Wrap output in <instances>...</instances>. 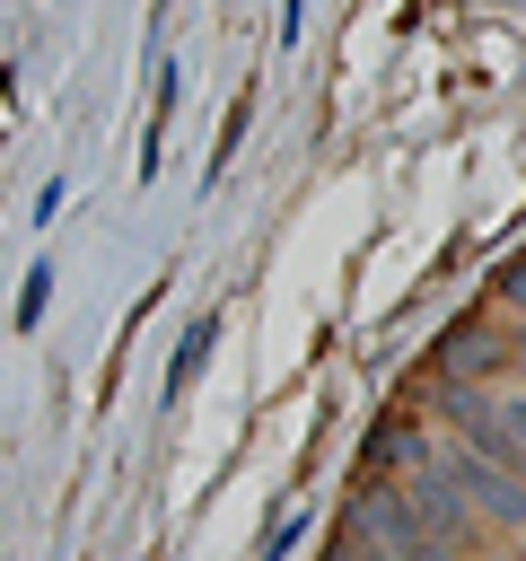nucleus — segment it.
<instances>
[{
  "instance_id": "nucleus-1",
  "label": "nucleus",
  "mask_w": 526,
  "mask_h": 561,
  "mask_svg": "<svg viewBox=\"0 0 526 561\" xmlns=\"http://www.w3.org/2000/svg\"><path fill=\"white\" fill-rule=\"evenodd\" d=\"M456 482H465V500H473V508H491V517H526V491H517L500 465H482V456H456Z\"/></svg>"
},
{
  "instance_id": "nucleus-2",
  "label": "nucleus",
  "mask_w": 526,
  "mask_h": 561,
  "mask_svg": "<svg viewBox=\"0 0 526 561\" xmlns=\"http://www.w3.org/2000/svg\"><path fill=\"white\" fill-rule=\"evenodd\" d=\"M219 342V316H193L184 324V342H175V368H167V403H184L193 394V377H202V351Z\"/></svg>"
},
{
  "instance_id": "nucleus-3",
  "label": "nucleus",
  "mask_w": 526,
  "mask_h": 561,
  "mask_svg": "<svg viewBox=\"0 0 526 561\" xmlns=\"http://www.w3.org/2000/svg\"><path fill=\"white\" fill-rule=\"evenodd\" d=\"M245 114H254V88H237V105H228V123H219V140H210V175L228 167V149L245 140Z\"/></svg>"
},
{
  "instance_id": "nucleus-4",
  "label": "nucleus",
  "mask_w": 526,
  "mask_h": 561,
  "mask_svg": "<svg viewBox=\"0 0 526 561\" xmlns=\"http://www.w3.org/2000/svg\"><path fill=\"white\" fill-rule=\"evenodd\" d=\"M44 298H53V272L35 263V272H26V298H18V324H35V316H44Z\"/></svg>"
},
{
  "instance_id": "nucleus-5",
  "label": "nucleus",
  "mask_w": 526,
  "mask_h": 561,
  "mask_svg": "<svg viewBox=\"0 0 526 561\" xmlns=\"http://www.w3.org/2000/svg\"><path fill=\"white\" fill-rule=\"evenodd\" d=\"M500 289H508V298H526V263H508V272H500Z\"/></svg>"
},
{
  "instance_id": "nucleus-6",
  "label": "nucleus",
  "mask_w": 526,
  "mask_h": 561,
  "mask_svg": "<svg viewBox=\"0 0 526 561\" xmlns=\"http://www.w3.org/2000/svg\"><path fill=\"white\" fill-rule=\"evenodd\" d=\"M281 35H298V0H281Z\"/></svg>"
},
{
  "instance_id": "nucleus-7",
  "label": "nucleus",
  "mask_w": 526,
  "mask_h": 561,
  "mask_svg": "<svg viewBox=\"0 0 526 561\" xmlns=\"http://www.w3.org/2000/svg\"><path fill=\"white\" fill-rule=\"evenodd\" d=\"M508 421H517V430H508V438H517V447H526V403H517V412H508Z\"/></svg>"
}]
</instances>
